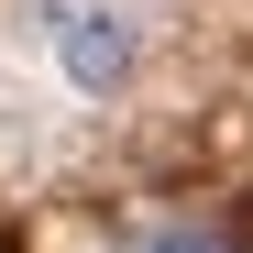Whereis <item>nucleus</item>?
<instances>
[{
  "label": "nucleus",
  "instance_id": "obj_1",
  "mask_svg": "<svg viewBox=\"0 0 253 253\" xmlns=\"http://www.w3.org/2000/svg\"><path fill=\"white\" fill-rule=\"evenodd\" d=\"M55 66H66L88 99H121V88H132V66H143L132 11H110V0H77V11H55Z\"/></svg>",
  "mask_w": 253,
  "mask_h": 253
},
{
  "label": "nucleus",
  "instance_id": "obj_3",
  "mask_svg": "<svg viewBox=\"0 0 253 253\" xmlns=\"http://www.w3.org/2000/svg\"><path fill=\"white\" fill-rule=\"evenodd\" d=\"M220 253H253V242H242V231H231V242H220Z\"/></svg>",
  "mask_w": 253,
  "mask_h": 253
},
{
  "label": "nucleus",
  "instance_id": "obj_2",
  "mask_svg": "<svg viewBox=\"0 0 253 253\" xmlns=\"http://www.w3.org/2000/svg\"><path fill=\"white\" fill-rule=\"evenodd\" d=\"M220 242H231V231H198V220H176V231H154L143 253H220Z\"/></svg>",
  "mask_w": 253,
  "mask_h": 253
}]
</instances>
